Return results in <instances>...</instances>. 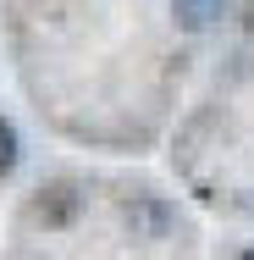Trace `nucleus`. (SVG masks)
Instances as JSON below:
<instances>
[{
    "mask_svg": "<svg viewBox=\"0 0 254 260\" xmlns=\"http://www.w3.org/2000/svg\"><path fill=\"white\" fill-rule=\"evenodd\" d=\"M171 11H177V22H183L188 34H204V28H215V22H221L227 0H171Z\"/></svg>",
    "mask_w": 254,
    "mask_h": 260,
    "instance_id": "2",
    "label": "nucleus"
},
{
    "mask_svg": "<svg viewBox=\"0 0 254 260\" xmlns=\"http://www.w3.org/2000/svg\"><path fill=\"white\" fill-rule=\"evenodd\" d=\"M17 166V133H11V122H0V177Z\"/></svg>",
    "mask_w": 254,
    "mask_h": 260,
    "instance_id": "4",
    "label": "nucleus"
},
{
    "mask_svg": "<svg viewBox=\"0 0 254 260\" xmlns=\"http://www.w3.org/2000/svg\"><path fill=\"white\" fill-rule=\"evenodd\" d=\"M72 210H78V194L61 183V188H50V194H39V200H33V221L61 227V221H72Z\"/></svg>",
    "mask_w": 254,
    "mask_h": 260,
    "instance_id": "3",
    "label": "nucleus"
},
{
    "mask_svg": "<svg viewBox=\"0 0 254 260\" xmlns=\"http://www.w3.org/2000/svg\"><path fill=\"white\" fill-rule=\"evenodd\" d=\"M238 260H254V249H243V255H238Z\"/></svg>",
    "mask_w": 254,
    "mask_h": 260,
    "instance_id": "6",
    "label": "nucleus"
},
{
    "mask_svg": "<svg viewBox=\"0 0 254 260\" xmlns=\"http://www.w3.org/2000/svg\"><path fill=\"white\" fill-rule=\"evenodd\" d=\"M122 221H127L133 238H166L171 233V210L155 205V200H133V205L122 210Z\"/></svg>",
    "mask_w": 254,
    "mask_h": 260,
    "instance_id": "1",
    "label": "nucleus"
},
{
    "mask_svg": "<svg viewBox=\"0 0 254 260\" xmlns=\"http://www.w3.org/2000/svg\"><path fill=\"white\" fill-rule=\"evenodd\" d=\"M243 28H249V34H254V0H249V6H243Z\"/></svg>",
    "mask_w": 254,
    "mask_h": 260,
    "instance_id": "5",
    "label": "nucleus"
}]
</instances>
